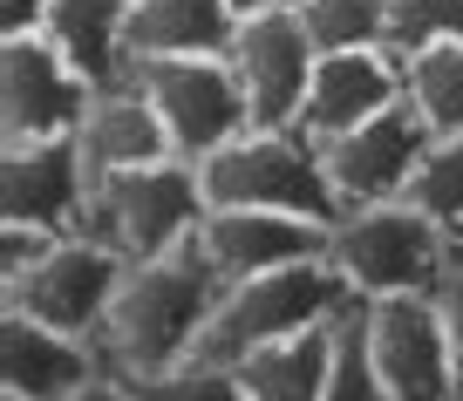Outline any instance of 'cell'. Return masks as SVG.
Wrapping results in <instances>:
<instances>
[{
  "label": "cell",
  "instance_id": "4fadbf2b",
  "mask_svg": "<svg viewBox=\"0 0 463 401\" xmlns=\"http://www.w3.org/2000/svg\"><path fill=\"white\" fill-rule=\"evenodd\" d=\"M204 252H212L218 279H252V273H279V266H307L327 258V225L293 211H260V204H218L204 211Z\"/></svg>",
  "mask_w": 463,
  "mask_h": 401
},
{
  "label": "cell",
  "instance_id": "ffe728a7",
  "mask_svg": "<svg viewBox=\"0 0 463 401\" xmlns=\"http://www.w3.org/2000/svg\"><path fill=\"white\" fill-rule=\"evenodd\" d=\"M402 96L422 109L436 136H463V34L430 42L402 61Z\"/></svg>",
  "mask_w": 463,
  "mask_h": 401
},
{
  "label": "cell",
  "instance_id": "1f68e13d",
  "mask_svg": "<svg viewBox=\"0 0 463 401\" xmlns=\"http://www.w3.org/2000/svg\"><path fill=\"white\" fill-rule=\"evenodd\" d=\"M457 401H463V395H457Z\"/></svg>",
  "mask_w": 463,
  "mask_h": 401
},
{
  "label": "cell",
  "instance_id": "484cf974",
  "mask_svg": "<svg viewBox=\"0 0 463 401\" xmlns=\"http://www.w3.org/2000/svg\"><path fill=\"white\" fill-rule=\"evenodd\" d=\"M55 231H42V225H14V218H0V286H14L21 273H34L48 252H55Z\"/></svg>",
  "mask_w": 463,
  "mask_h": 401
},
{
  "label": "cell",
  "instance_id": "d6986e66",
  "mask_svg": "<svg viewBox=\"0 0 463 401\" xmlns=\"http://www.w3.org/2000/svg\"><path fill=\"white\" fill-rule=\"evenodd\" d=\"M327 360H334V320L260 347L252 360H239V381L252 401H327Z\"/></svg>",
  "mask_w": 463,
  "mask_h": 401
},
{
  "label": "cell",
  "instance_id": "2e32d148",
  "mask_svg": "<svg viewBox=\"0 0 463 401\" xmlns=\"http://www.w3.org/2000/svg\"><path fill=\"white\" fill-rule=\"evenodd\" d=\"M75 144H82L89 177H116V171H137V163H164L171 157V129H164L150 89L137 82V69L123 75V82L96 89L82 129H75Z\"/></svg>",
  "mask_w": 463,
  "mask_h": 401
},
{
  "label": "cell",
  "instance_id": "7a4b0ae2",
  "mask_svg": "<svg viewBox=\"0 0 463 401\" xmlns=\"http://www.w3.org/2000/svg\"><path fill=\"white\" fill-rule=\"evenodd\" d=\"M347 293L354 286L334 273V258H307V266L232 279V286L218 293V306H212V320H204L191 360H204V368H239V360H252L260 347L287 340V333L327 327Z\"/></svg>",
  "mask_w": 463,
  "mask_h": 401
},
{
  "label": "cell",
  "instance_id": "8992f818",
  "mask_svg": "<svg viewBox=\"0 0 463 401\" xmlns=\"http://www.w3.org/2000/svg\"><path fill=\"white\" fill-rule=\"evenodd\" d=\"M137 82L150 89L164 129H171V157L204 163L232 136L252 129V102L239 89L225 55H177V61H137Z\"/></svg>",
  "mask_w": 463,
  "mask_h": 401
},
{
  "label": "cell",
  "instance_id": "9a60e30c",
  "mask_svg": "<svg viewBox=\"0 0 463 401\" xmlns=\"http://www.w3.org/2000/svg\"><path fill=\"white\" fill-rule=\"evenodd\" d=\"M389 102H402V61H395L389 48L320 55L293 129H307L314 144H334V136H347V129H362L368 116H382Z\"/></svg>",
  "mask_w": 463,
  "mask_h": 401
},
{
  "label": "cell",
  "instance_id": "f1b7e54d",
  "mask_svg": "<svg viewBox=\"0 0 463 401\" xmlns=\"http://www.w3.org/2000/svg\"><path fill=\"white\" fill-rule=\"evenodd\" d=\"M69 401H137V387L116 381V374H96V381H89L82 395H69Z\"/></svg>",
  "mask_w": 463,
  "mask_h": 401
},
{
  "label": "cell",
  "instance_id": "4316f807",
  "mask_svg": "<svg viewBox=\"0 0 463 401\" xmlns=\"http://www.w3.org/2000/svg\"><path fill=\"white\" fill-rule=\"evenodd\" d=\"M430 300L443 306V327H449V340H457V354H463V238H457V252H449V266H443V286H436Z\"/></svg>",
  "mask_w": 463,
  "mask_h": 401
},
{
  "label": "cell",
  "instance_id": "ba28073f",
  "mask_svg": "<svg viewBox=\"0 0 463 401\" xmlns=\"http://www.w3.org/2000/svg\"><path fill=\"white\" fill-rule=\"evenodd\" d=\"M368 340H375L382 381H389L395 401H457L463 395V354L430 293L368 300Z\"/></svg>",
  "mask_w": 463,
  "mask_h": 401
},
{
  "label": "cell",
  "instance_id": "ac0fdd59",
  "mask_svg": "<svg viewBox=\"0 0 463 401\" xmlns=\"http://www.w3.org/2000/svg\"><path fill=\"white\" fill-rule=\"evenodd\" d=\"M239 14L232 0H130V61L232 55Z\"/></svg>",
  "mask_w": 463,
  "mask_h": 401
},
{
  "label": "cell",
  "instance_id": "277c9868",
  "mask_svg": "<svg viewBox=\"0 0 463 401\" xmlns=\"http://www.w3.org/2000/svg\"><path fill=\"white\" fill-rule=\"evenodd\" d=\"M457 252L443 225L422 204L389 198V204H354L341 225L327 231V258L334 273L362 300H395V293H436L443 266Z\"/></svg>",
  "mask_w": 463,
  "mask_h": 401
},
{
  "label": "cell",
  "instance_id": "5b68a950",
  "mask_svg": "<svg viewBox=\"0 0 463 401\" xmlns=\"http://www.w3.org/2000/svg\"><path fill=\"white\" fill-rule=\"evenodd\" d=\"M204 177L198 163L164 157V163H137V171L96 177L89 191V238H102L123 266L164 258L177 245H191L204 231Z\"/></svg>",
  "mask_w": 463,
  "mask_h": 401
},
{
  "label": "cell",
  "instance_id": "8fae6325",
  "mask_svg": "<svg viewBox=\"0 0 463 401\" xmlns=\"http://www.w3.org/2000/svg\"><path fill=\"white\" fill-rule=\"evenodd\" d=\"M225 61L239 75V89H246V102H252V129H293L300 123L307 82H314V61H320L300 7L239 21V42H232Z\"/></svg>",
  "mask_w": 463,
  "mask_h": 401
},
{
  "label": "cell",
  "instance_id": "7402d4cb",
  "mask_svg": "<svg viewBox=\"0 0 463 401\" xmlns=\"http://www.w3.org/2000/svg\"><path fill=\"white\" fill-rule=\"evenodd\" d=\"M300 21H307L320 55H347V48L389 42V0H300Z\"/></svg>",
  "mask_w": 463,
  "mask_h": 401
},
{
  "label": "cell",
  "instance_id": "3957f363",
  "mask_svg": "<svg viewBox=\"0 0 463 401\" xmlns=\"http://www.w3.org/2000/svg\"><path fill=\"white\" fill-rule=\"evenodd\" d=\"M204 177V204H260V211H293V218H314V225H341L347 204L334 198L327 184V163H320V144L307 129H246L232 136L225 150L198 163Z\"/></svg>",
  "mask_w": 463,
  "mask_h": 401
},
{
  "label": "cell",
  "instance_id": "d4e9b609",
  "mask_svg": "<svg viewBox=\"0 0 463 401\" xmlns=\"http://www.w3.org/2000/svg\"><path fill=\"white\" fill-rule=\"evenodd\" d=\"M137 401H252L239 368H204V360H184V368L157 374V381H137Z\"/></svg>",
  "mask_w": 463,
  "mask_h": 401
},
{
  "label": "cell",
  "instance_id": "30bf717a",
  "mask_svg": "<svg viewBox=\"0 0 463 401\" xmlns=\"http://www.w3.org/2000/svg\"><path fill=\"white\" fill-rule=\"evenodd\" d=\"M123 273H130V266H123L102 238L75 231V238H61L34 273H21L14 286H0V306H14V313H34V320H48V327H61V333L96 340L102 313H109L116 286H123Z\"/></svg>",
  "mask_w": 463,
  "mask_h": 401
},
{
  "label": "cell",
  "instance_id": "e0dca14e",
  "mask_svg": "<svg viewBox=\"0 0 463 401\" xmlns=\"http://www.w3.org/2000/svg\"><path fill=\"white\" fill-rule=\"evenodd\" d=\"M42 34L61 48V61L89 89H109L137 69L130 61V0H55Z\"/></svg>",
  "mask_w": 463,
  "mask_h": 401
},
{
  "label": "cell",
  "instance_id": "52a82bcc",
  "mask_svg": "<svg viewBox=\"0 0 463 401\" xmlns=\"http://www.w3.org/2000/svg\"><path fill=\"white\" fill-rule=\"evenodd\" d=\"M96 89L61 61L48 34H0V150L75 136Z\"/></svg>",
  "mask_w": 463,
  "mask_h": 401
},
{
  "label": "cell",
  "instance_id": "f546056e",
  "mask_svg": "<svg viewBox=\"0 0 463 401\" xmlns=\"http://www.w3.org/2000/svg\"><path fill=\"white\" fill-rule=\"evenodd\" d=\"M287 7H300V0H232V14L252 21V14H287Z\"/></svg>",
  "mask_w": 463,
  "mask_h": 401
},
{
  "label": "cell",
  "instance_id": "5bb4252c",
  "mask_svg": "<svg viewBox=\"0 0 463 401\" xmlns=\"http://www.w3.org/2000/svg\"><path fill=\"white\" fill-rule=\"evenodd\" d=\"M96 374H102L96 340L0 306V395H14V401H69V395H82Z\"/></svg>",
  "mask_w": 463,
  "mask_h": 401
},
{
  "label": "cell",
  "instance_id": "9c48e42d",
  "mask_svg": "<svg viewBox=\"0 0 463 401\" xmlns=\"http://www.w3.org/2000/svg\"><path fill=\"white\" fill-rule=\"evenodd\" d=\"M436 129L422 123L416 102H389L382 116H368L362 129H347L334 144H320V163H327V184L334 198L354 211V204H389V198H409L416 184V163L430 157Z\"/></svg>",
  "mask_w": 463,
  "mask_h": 401
},
{
  "label": "cell",
  "instance_id": "603a6c76",
  "mask_svg": "<svg viewBox=\"0 0 463 401\" xmlns=\"http://www.w3.org/2000/svg\"><path fill=\"white\" fill-rule=\"evenodd\" d=\"M409 204H422L449 238H463V136L430 144V157L416 163V184H409Z\"/></svg>",
  "mask_w": 463,
  "mask_h": 401
},
{
  "label": "cell",
  "instance_id": "6da1fadb",
  "mask_svg": "<svg viewBox=\"0 0 463 401\" xmlns=\"http://www.w3.org/2000/svg\"><path fill=\"white\" fill-rule=\"evenodd\" d=\"M218 293H225V279H218L204 238L130 266L116 300H109V313H102V327H96L102 374L137 387V381H157V374L184 368L204 320H212V306H218Z\"/></svg>",
  "mask_w": 463,
  "mask_h": 401
},
{
  "label": "cell",
  "instance_id": "83f0119b",
  "mask_svg": "<svg viewBox=\"0 0 463 401\" xmlns=\"http://www.w3.org/2000/svg\"><path fill=\"white\" fill-rule=\"evenodd\" d=\"M55 0H0V34H42Z\"/></svg>",
  "mask_w": 463,
  "mask_h": 401
},
{
  "label": "cell",
  "instance_id": "44dd1931",
  "mask_svg": "<svg viewBox=\"0 0 463 401\" xmlns=\"http://www.w3.org/2000/svg\"><path fill=\"white\" fill-rule=\"evenodd\" d=\"M327 401H395L382 381L375 340H368V300L347 293L334 306V360H327Z\"/></svg>",
  "mask_w": 463,
  "mask_h": 401
},
{
  "label": "cell",
  "instance_id": "7c38bea8",
  "mask_svg": "<svg viewBox=\"0 0 463 401\" xmlns=\"http://www.w3.org/2000/svg\"><path fill=\"white\" fill-rule=\"evenodd\" d=\"M89 191H96V177H89L75 136L0 150V218H14V225L75 238V231H89Z\"/></svg>",
  "mask_w": 463,
  "mask_h": 401
},
{
  "label": "cell",
  "instance_id": "cb8c5ba5",
  "mask_svg": "<svg viewBox=\"0 0 463 401\" xmlns=\"http://www.w3.org/2000/svg\"><path fill=\"white\" fill-rule=\"evenodd\" d=\"M449 34H463V0H389V55L409 61L416 48L430 42H449Z\"/></svg>",
  "mask_w": 463,
  "mask_h": 401
},
{
  "label": "cell",
  "instance_id": "4dcf8cb0",
  "mask_svg": "<svg viewBox=\"0 0 463 401\" xmlns=\"http://www.w3.org/2000/svg\"><path fill=\"white\" fill-rule=\"evenodd\" d=\"M0 401H14V395H0Z\"/></svg>",
  "mask_w": 463,
  "mask_h": 401
}]
</instances>
